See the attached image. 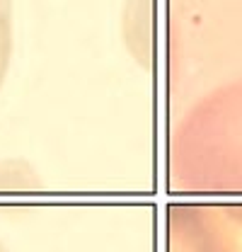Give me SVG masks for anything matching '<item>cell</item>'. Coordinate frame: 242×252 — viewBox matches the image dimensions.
Instances as JSON below:
<instances>
[{
  "mask_svg": "<svg viewBox=\"0 0 242 252\" xmlns=\"http://www.w3.org/2000/svg\"><path fill=\"white\" fill-rule=\"evenodd\" d=\"M191 219H194V238H196V245H191V233H189V225L184 228V233H186V238H189V248H184L182 252H230V245L220 238L218 240V233L213 230V228H206L209 223L204 219V214L201 211H196V209H191Z\"/></svg>",
  "mask_w": 242,
  "mask_h": 252,
  "instance_id": "1",
  "label": "cell"
},
{
  "mask_svg": "<svg viewBox=\"0 0 242 252\" xmlns=\"http://www.w3.org/2000/svg\"><path fill=\"white\" fill-rule=\"evenodd\" d=\"M12 0H0V88L12 59Z\"/></svg>",
  "mask_w": 242,
  "mask_h": 252,
  "instance_id": "2",
  "label": "cell"
},
{
  "mask_svg": "<svg viewBox=\"0 0 242 252\" xmlns=\"http://www.w3.org/2000/svg\"><path fill=\"white\" fill-rule=\"evenodd\" d=\"M0 252H2V248H0Z\"/></svg>",
  "mask_w": 242,
  "mask_h": 252,
  "instance_id": "3",
  "label": "cell"
}]
</instances>
